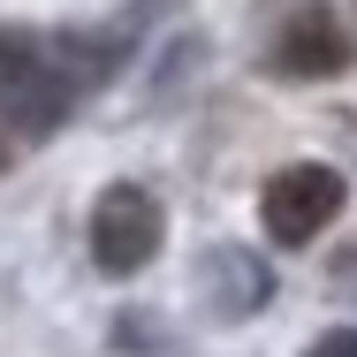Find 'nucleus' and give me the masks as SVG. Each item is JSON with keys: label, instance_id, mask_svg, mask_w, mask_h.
Segmentation results:
<instances>
[{"label": "nucleus", "instance_id": "f257e3e1", "mask_svg": "<svg viewBox=\"0 0 357 357\" xmlns=\"http://www.w3.org/2000/svg\"><path fill=\"white\" fill-rule=\"evenodd\" d=\"M84 61L76 46H54V38H0V130L23 137H46L84 91Z\"/></svg>", "mask_w": 357, "mask_h": 357}, {"label": "nucleus", "instance_id": "f03ea898", "mask_svg": "<svg viewBox=\"0 0 357 357\" xmlns=\"http://www.w3.org/2000/svg\"><path fill=\"white\" fill-rule=\"evenodd\" d=\"M160 236H167V220H160V198L144 183H107L99 190V206H91V259H99V274L152 266Z\"/></svg>", "mask_w": 357, "mask_h": 357}, {"label": "nucleus", "instance_id": "7ed1b4c3", "mask_svg": "<svg viewBox=\"0 0 357 357\" xmlns=\"http://www.w3.org/2000/svg\"><path fill=\"white\" fill-rule=\"evenodd\" d=\"M342 206H350V183H342L335 167H319V160H296V167H282V175L266 183L259 220H266L274 243H312Z\"/></svg>", "mask_w": 357, "mask_h": 357}, {"label": "nucleus", "instance_id": "20e7f679", "mask_svg": "<svg viewBox=\"0 0 357 357\" xmlns=\"http://www.w3.org/2000/svg\"><path fill=\"white\" fill-rule=\"evenodd\" d=\"M274 69L296 76V84H319V76L350 69V31L335 23V8L304 0V8L289 15L282 31H274Z\"/></svg>", "mask_w": 357, "mask_h": 357}, {"label": "nucleus", "instance_id": "39448f33", "mask_svg": "<svg viewBox=\"0 0 357 357\" xmlns=\"http://www.w3.org/2000/svg\"><path fill=\"white\" fill-rule=\"evenodd\" d=\"M213 274H206V289H213L220 312H251L259 296H266V274H259V259L251 251H220V259H206Z\"/></svg>", "mask_w": 357, "mask_h": 357}, {"label": "nucleus", "instance_id": "423d86ee", "mask_svg": "<svg viewBox=\"0 0 357 357\" xmlns=\"http://www.w3.org/2000/svg\"><path fill=\"white\" fill-rule=\"evenodd\" d=\"M304 357H357V335H327V342H312Z\"/></svg>", "mask_w": 357, "mask_h": 357}, {"label": "nucleus", "instance_id": "0eeeda50", "mask_svg": "<svg viewBox=\"0 0 357 357\" xmlns=\"http://www.w3.org/2000/svg\"><path fill=\"white\" fill-rule=\"evenodd\" d=\"M8 152H15V137H8V130H0V167H8Z\"/></svg>", "mask_w": 357, "mask_h": 357}]
</instances>
